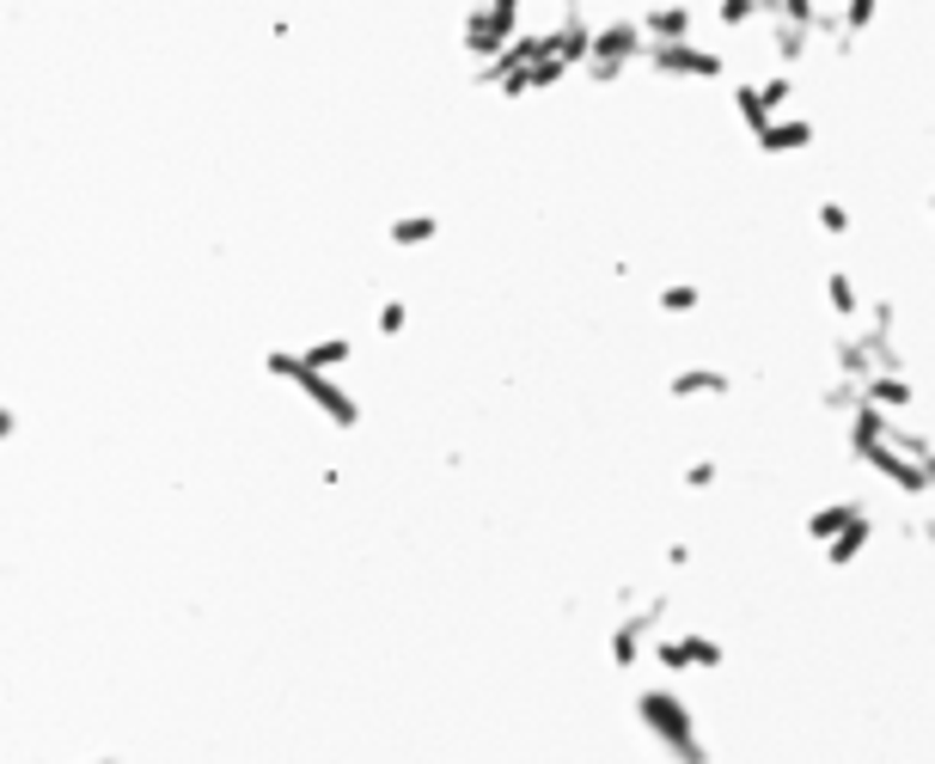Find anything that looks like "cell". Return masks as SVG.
<instances>
[{
    "instance_id": "1",
    "label": "cell",
    "mask_w": 935,
    "mask_h": 764,
    "mask_svg": "<svg viewBox=\"0 0 935 764\" xmlns=\"http://www.w3.org/2000/svg\"><path fill=\"white\" fill-rule=\"evenodd\" d=\"M826 300L838 318H862V288H857L850 269H826Z\"/></svg>"
},
{
    "instance_id": "2",
    "label": "cell",
    "mask_w": 935,
    "mask_h": 764,
    "mask_svg": "<svg viewBox=\"0 0 935 764\" xmlns=\"http://www.w3.org/2000/svg\"><path fill=\"white\" fill-rule=\"evenodd\" d=\"M819 226H826L831 238H843L850 233V209H843V202H826V209H819Z\"/></svg>"
},
{
    "instance_id": "3",
    "label": "cell",
    "mask_w": 935,
    "mask_h": 764,
    "mask_svg": "<svg viewBox=\"0 0 935 764\" xmlns=\"http://www.w3.org/2000/svg\"><path fill=\"white\" fill-rule=\"evenodd\" d=\"M929 221H935V190H929Z\"/></svg>"
}]
</instances>
